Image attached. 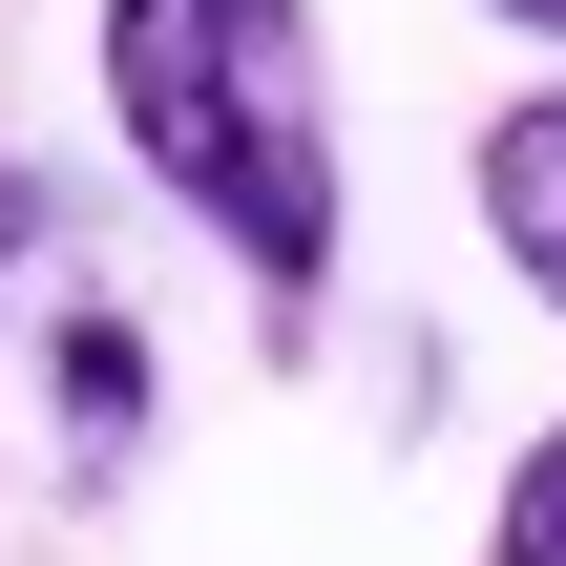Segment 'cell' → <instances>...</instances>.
Listing matches in <instances>:
<instances>
[{
	"label": "cell",
	"instance_id": "obj_1",
	"mask_svg": "<svg viewBox=\"0 0 566 566\" xmlns=\"http://www.w3.org/2000/svg\"><path fill=\"white\" fill-rule=\"evenodd\" d=\"M126 168L252 273L273 336L336 294V105H315V0H84Z\"/></svg>",
	"mask_w": 566,
	"mask_h": 566
},
{
	"label": "cell",
	"instance_id": "obj_2",
	"mask_svg": "<svg viewBox=\"0 0 566 566\" xmlns=\"http://www.w3.org/2000/svg\"><path fill=\"white\" fill-rule=\"evenodd\" d=\"M462 189H483V252H504V273H525V294L566 315V84H525V105H483Z\"/></svg>",
	"mask_w": 566,
	"mask_h": 566
},
{
	"label": "cell",
	"instance_id": "obj_3",
	"mask_svg": "<svg viewBox=\"0 0 566 566\" xmlns=\"http://www.w3.org/2000/svg\"><path fill=\"white\" fill-rule=\"evenodd\" d=\"M42 399H63V462L105 483V462H147V336L105 315V294H63L42 315Z\"/></svg>",
	"mask_w": 566,
	"mask_h": 566
},
{
	"label": "cell",
	"instance_id": "obj_4",
	"mask_svg": "<svg viewBox=\"0 0 566 566\" xmlns=\"http://www.w3.org/2000/svg\"><path fill=\"white\" fill-rule=\"evenodd\" d=\"M483 566H566V420L504 462V504H483Z\"/></svg>",
	"mask_w": 566,
	"mask_h": 566
},
{
	"label": "cell",
	"instance_id": "obj_5",
	"mask_svg": "<svg viewBox=\"0 0 566 566\" xmlns=\"http://www.w3.org/2000/svg\"><path fill=\"white\" fill-rule=\"evenodd\" d=\"M0 252H42V189H21V168H0ZM0 294H21V273H0Z\"/></svg>",
	"mask_w": 566,
	"mask_h": 566
},
{
	"label": "cell",
	"instance_id": "obj_6",
	"mask_svg": "<svg viewBox=\"0 0 566 566\" xmlns=\"http://www.w3.org/2000/svg\"><path fill=\"white\" fill-rule=\"evenodd\" d=\"M483 21H525V42H566V0H483Z\"/></svg>",
	"mask_w": 566,
	"mask_h": 566
}]
</instances>
